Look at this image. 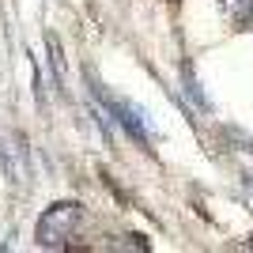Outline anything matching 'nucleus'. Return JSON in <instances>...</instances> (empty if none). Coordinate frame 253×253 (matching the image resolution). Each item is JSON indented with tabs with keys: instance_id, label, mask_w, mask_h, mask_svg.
I'll return each instance as SVG.
<instances>
[{
	"instance_id": "1",
	"label": "nucleus",
	"mask_w": 253,
	"mask_h": 253,
	"mask_svg": "<svg viewBox=\"0 0 253 253\" xmlns=\"http://www.w3.org/2000/svg\"><path fill=\"white\" fill-rule=\"evenodd\" d=\"M87 80H91V91H95V98L106 106V114L110 117H117V125L125 128L128 136L136 140L140 148H151V140H155V128L148 125V114L140 110V106H132V102H125V98H114L110 91H106L102 84H95V72L87 68Z\"/></svg>"
},
{
	"instance_id": "2",
	"label": "nucleus",
	"mask_w": 253,
	"mask_h": 253,
	"mask_svg": "<svg viewBox=\"0 0 253 253\" xmlns=\"http://www.w3.org/2000/svg\"><path fill=\"white\" fill-rule=\"evenodd\" d=\"M80 219H84V208H80L76 201L49 204V208L42 211L38 227H34V242L45 246V250H61V246L72 238V231L80 227Z\"/></svg>"
},
{
	"instance_id": "3",
	"label": "nucleus",
	"mask_w": 253,
	"mask_h": 253,
	"mask_svg": "<svg viewBox=\"0 0 253 253\" xmlns=\"http://www.w3.org/2000/svg\"><path fill=\"white\" fill-rule=\"evenodd\" d=\"M181 87H185V95L193 98V106H197L201 114H211V102H208V95L201 91V84H197V76H193V64H189V61L181 64Z\"/></svg>"
},
{
	"instance_id": "4",
	"label": "nucleus",
	"mask_w": 253,
	"mask_h": 253,
	"mask_svg": "<svg viewBox=\"0 0 253 253\" xmlns=\"http://www.w3.org/2000/svg\"><path fill=\"white\" fill-rule=\"evenodd\" d=\"M45 49H49V64H53V76H57V87L68 84V64H64V49H61V38L53 31H45Z\"/></svg>"
},
{
	"instance_id": "5",
	"label": "nucleus",
	"mask_w": 253,
	"mask_h": 253,
	"mask_svg": "<svg viewBox=\"0 0 253 253\" xmlns=\"http://www.w3.org/2000/svg\"><path fill=\"white\" fill-rule=\"evenodd\" d=\"M0 170H4V178H8V181H23V174H27V170L15 163V155L8 151V144H4V140H0Z\"/></svg>"
},
{
	"instance_id": "6",
	"label": "nucleus",
	"mask_w": 253,
	"mask_h": 253,
	"mask_svg": "<svg viewBox=\"0 0 253 253\" xmlns=\"http://www.w3.org/2000/svg\"><path fill=\"white\" fill-rule=\"evenodd\" d=\"M223 4H227V11H231V19L238 27H250L253 23V0H223Z\"/></svg>"
},
{
	"instance_id": "7",
	"label": "nucleus",
	"mask_w": 253,
	"mask_h": 253,
	"mask_svg": "<svg viewBox=\"0 0 253 253\" xmlns=\"http://www.w3.org/2000/svg\"><path fill=\"white\" fill-rule=\"evenodd\" d=\"M242 181H246V185H250V189H253V174H242Z\"/></svg>"
}]
</instances>
